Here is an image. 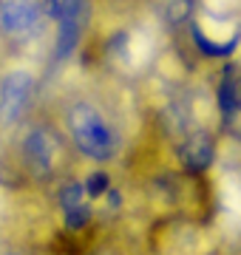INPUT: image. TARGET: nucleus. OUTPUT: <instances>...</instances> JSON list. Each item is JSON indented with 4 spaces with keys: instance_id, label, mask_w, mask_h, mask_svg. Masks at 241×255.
Here are the masks:
<instances>
[{
    "instance_id": "obj_1",
    "label": "nucleus",
    "mask_w": 241,
    "mask_h": 255,
    "mask_svg": "<svg viewBox=\"0 0 241 255\" xmlns=\"http://www.w3.org/2000/svg\"><path fill=\"white\" fill-rule=\"evenodd\" d=\"M65 128H68V136H71L74 147L94 162H114L120 153L122 139L117 133V128L91 102H71L65 108Z\"/></svg>"
},
{
    "instance_id": "obj_2",
    "label": "nucleus",
    "mask_w": 241,
    "mask_h": 255,
    "mask_svg": "<svg viewBox=\"0 0 241 255\" xmlns=\"http://www.w3.org/2000/svg\"><path fill=\"white\" fill-rule=\"evenodd\" d=\"M34 94V77L26 68H14L0 82V122L11 125L23 117L28 100Z\"/></svg>"
},
{
    "instance_id": "obj_3",
    "label": "nucleus",
    "mask_w": 241,
    "mask_h": 255,
    "mask_svg": "<svg viewBox=\"0 0 241 255\" xmlns=\"http://www.w3.org/2000/svg\"><path fill=\"white\" fill-rule=\"evenodd\" d=\"M43 20L40 0H0V34L20 40L28 37Z\"/></svg>"
},
{
    "instance_id": "obj_4",
    "label": "nucleus",
    "mask_w": 241,
    "mask_h": 255,
    "mask_svg": "<svg viewBox=\"0 0 241 255\" xmlns=\"http://www.w3.org/2000/svg\"><path fill=\"white\" fill-rule=\"evenodd\" d=\"M57 156H60V142H57L54 133L46 125L28 128V133L23 136V159L28 162V167L34 173L46 176L54 170Z\"/></svg>"
},
{
    "instance_id": "obj_5",
    "label": "nucleus",
    "mask_w": 241,
    "mask_h": 255,
    "mask_svg": "<svg viewBox=\"0 0 241 255\" xmlns=\"http://www.w3.org/2000/svg\"><path fill=\"white\" fill-rule=\"evenodd\" d=\"M216 136L207 130V128H196L190 130L185 139H182V145H179V159L185 164L190 173H204L210 164L216 162Z\"/></svg>"
},
{
    "instance_id": "obj_6",
    "label": "nucleus",
    "mask_w": 241,
    "mask_h": 255,
    "mask_svg": "<svg viewBox=\"0 0 241 255\" xmlns=\"http://www.w3.org/2000/svg\"><path fill=\"white\" fill-rule=\"evenodd\" d=\"M216 108L224 117V122L241 117V65L239 63H224L216 85Z\"/></svg>"
},
{
    "instance_id": "obj_7",
    "label": "nucleus",
    "mask_w": 241,
    "mask_h": 255,
    "mask_svg": "<svg viewBox=\"0 0 241 255\" xmlns=\"http://www.w3.org/2000/svg\"><path fill=\"white\" fill-rule=\"evenodd\" d=\"M83 23L85 17H74V20H60L57 23V37H54V60H68L80 48V40H83Z\"/></svg>"
},
{
    "instance_id": "obj_8",
    "label": "nucleus",
    "mask_w": 241,
    "mask_h": 255,
    "mask_svg": "<svg viewBox=\"0 0 241 255\" xmlns=\"http://www.w3.org/2000/svg\"><path fill=\"white\" fill-rule=\"evenodd\" d=\"M196 14H199V0H167L162 9L167 28H187Z\"/></svg>"
},
{
    "instance_id": "obj_9",
    "label": "nucleus",
    "mask_w": 241,
    "mask_h": 255,
    "mask_svg": "<svg viewBox=\"0 0 241 255\" xmlns=\"http://www.w3.org/2000/svg\"><path fill=\"white\" fill-rule=\"evenodd\" d=\"M40 3H43V14L54 23L85 17V11H88V0H40Z\"/></svg>"
},
{
    "instance_id": "obj_10",
    "label": "nucleus",
    "mask_w": 241,
    "mask_h": 255,
    "mask_svg": "<svg viewBox=\"0 0 241 255\" xmlns=\"http://www.w3.org/2000/svg\"><path fill=\"white\" fill-rule=\"evenodd\" d=\"M83 199H85V184L83 182L63 184V190H60V204H63V210H71V207H77V204H83Z\"/></svg>"
},
{
    "instance_id": "obj_11",
    "label": "nucleus",
    "mask_w": 241,
    "mask_h": 255,
    "mask_svg": "<svg viewBox=\"0 0 241 255\" xmlns=\"http://www.w3.org/2000/svg\"><path fill=\"white\" fill-rule=\"evenodd\" d=\"M105 190H108V173H102V170H97V173H91L88 179H85V193H88L91 199L102 196Z\"/></svg>"
}]
</instances>
